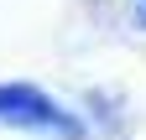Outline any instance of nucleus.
Segmentation results:
<instances>
[{"label":"nucleus","instance_id":"nucleus-1","mask_svg":"<svg viewBox=\"0 0 146 140\" xmlns=\"http://www.w3.org/2000/svg\"><path fill=\"white\" fill-rule=\"evenodd\" d=\"M0 119H16V125H52L58 109L42 104L31 88H0Z\"/></svg>","mask_w":146,"mask_h":140}]
</instances>
